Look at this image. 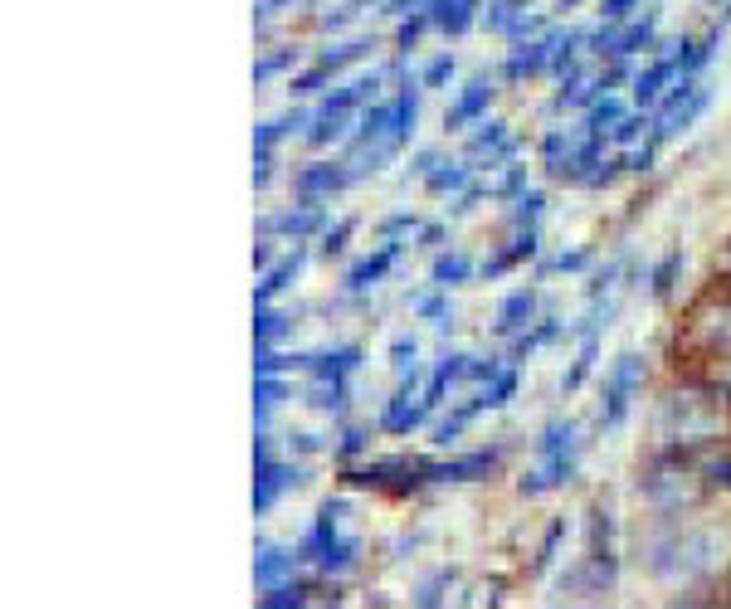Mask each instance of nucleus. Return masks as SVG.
<instances>
[{"instance_id":"39","label":"nucleus","mask_w":731,"mask_h":609,"mask_svg":"<svg viewBox=\"0 0 731 609\" xmlns=\"http://www.w3.org/2000/svg\"><path fill=\"white\" fill-rule=\"evenodd\" d=\"M630 10H634V0H600V15L610 20V25H614V20H624Z\"/></svg>"},{"instance_id":"28","label":"nucleus","mask_w":731,"mask_h":609,"mask_svg":"<svg viewBox=\"0 0 731 609\" xmlns=\"http://www.w3.org/2000/svg\"><path fill=\"white\" fill-rule=\"evenodd\" d=\"M483 152L488 156H512V152H517V142L507 136L503 122H483V132L468 142V156H483Z\"/></svg>"},{"instance_id":"22","label":"nucleus","mask_w":731,"mask_h":609,"mask_svg":"<svg viewBox=\"0 0 731 609\" xmlns=\"http://www.w3.org/2000/svg\"><path fill=\"white\" fill-rule=\"evenodd\" d=\"M302 556L298 551H278V546H264V556L254 561V585L259 590H268V585H278L284 575H292V565H298Z\"/></svg>"},{"instance_id":"37","label":"nucleus","mask_w":731,"mask_h":609,"mask_svg":"<svg viewBox=\"0 0 731 609\" xmlns=\"http://www.w3.org/2000/svg\"><path fill=\"white\" fill-rule=\"evenodd\" d=\"M678 268H683V254H668L663 264L654 268V292H658V298H668V288H673V273H678Z\"/></svg>"},{"instance_id":"27","label":"nucleus","mask_w":731,"mask_h":609,"mask_svg":"<svg viewBox=\"0 0 731 609\" xmlns=\"http://www.w3.org/2000/svg\"><path fill=\"white\" fill-rule=\"evenodd\" d=\"M468 176H474V171H468L464 162H439L434 171L424 176V186H430L434 195H448V191H454V195H464V191H468Z\"/></svg>"},{"instance_id":"46","label":"nucleus","mask_w":731,"mask_h":609,"mask_svg":"<svg viewBox=\"0 0 731 609\" xmlns=\"http://www.w3.org/2000/svg\"><path fill=\"white\" fill-rule=\"evenodd\" d=\"M571 5H580V0H561V10H571Z\"/></svg>"},{"instance_id":"16","label":"nucleus","mask_w":731,"mask_h":609,"mask_svg":"<svg viewBox=\"0 0 731 609\" xmlns=\"http://www.w3.org/2000/svg\"><path fill=\"white\" fill-rule=\"evenodd\" d=\"M327 225V215H322L317 205H308L302 201L298 210H288V215H274V219H264V235H288V239H308V235H317V229Z\"/></svg>"},{"instance_id":"5","label":"nucleus","mask_w":731,"mask_h":609,"mask_svg":"<svg viewBox=\"0 0 731 609\" xmlns=\"http://www.w3.org/2000/svg\"><path fill=\"white\" fill-rule=\"evenodd\" d=\"M639 375H644V361L639 356H620L604 375V391H600V429H620L624 415H630V401L639 391Z\"/></svg>"},{"instance_id":"34","label":"nucleus","mask_w":731,"mask_h":609,"mask_svg":"<svg viewBox=\"0 0 731 609\" xmlns=\"http://www.w3.org/2000/svg\"><path fill=\"white\" fill-rule=\"evenodd\" d=\"M458 73V64H454V55H439L430 69H424V79H420V88H444L448 79Z\"/></svg>"},{"instance_id":"8","label":"nucleus","mask_w":731,"mask_h":609,"mask_svg":"<svg viewBox=\"0 0 731 609\" xmlns=\"http://www.w3.org/2000/svg\"><path fill=\"white\" fill-rule=\"evenodd\" d=\"M683 55H687V39L668 49L663 59H654V64L634 79V103H639V108H658V103H663V93L683 79Z\"/></svg>"},{"instance_id":"36","label":"nucleus","mask_w":731,"mask_h":609,"mask_svg":"<svg viewBox=\"0 0 731 609\" xmlns=\"http://www.w3.org/2000/svg\"><path fill=\"white\" fill-rule=\"evenodd\" d=\"M292 59H298V55H292V49H284V55H268V59H259V64H254V83H268V79H274V73H284V69L292 64Z\"/></svg>"},{"instance_id":"6","label":"nucleus","mask_w":731,"mask_h":609,"mask_svg":"<svg viewBox=\"0 0 731 609\" xmlns=\"http://www.w3.org/2000/svg\"><path fill=\"white\" fill-rule=\"evenodd\" d=\"M298 482H302L298 468L274 464V458H268V439L259 434V444H254V512H259V517H264V512L274 507L288 488H298Z\"/></svg>"},{"instance_id":"7","label":"nucleus","mask_w":731,"mask_h":609,"mask_svg":"<svg viewBox=\"0 0 731 609\" xmlns=\"http://www.w3.org/2000/svg\"><path fill=\"white\" fill-rule=\"evenodd\" d=\"M351 181H361V176L347 171L341 162H312V166H302V171L292 176V195L308 201V205H317V201H332L337 191H347Z\"/></svg>"},{"instance_id":"14","label":"nucleus","mask_w":731,"mask_h":609,"mask_svg":"<svg viewBox=\"0 0 731 609\" xmlns=\"http://www.w3.org/2000/svg\"><path fill=\"white\" fill-rule=\"evenodd\" d=\"M488 103H493V79H474L464 93H458L454 108L444 112V128H448V132L468 128L474 118H483V112H488Z\"/></svg>"},{"instance_id":"43","label":"nucleus","mask_w":731,"mask_h":609,"mask_svg":"<svg viewBox=\"0 0 731 609\" xmlns=\"http://www.w3.org/2000/svg\"><path fill=\"white\" fill-rule=\"evenodd\" d=\"M361 5H375V0H347V5L337 10V15L327 20V25H341V20H351V15H361Z\"/></svg>"},{"instance_id":"4","label":"nucleus","mask_w":731,"mask_h":609,"mask_svg":"<svg viewBox=\"0 0 731 609\" xmlns=\"http://www.w3.org/2000/svg\"><path fill=\"white\" fill-rule=\"evenodd\" d=\"M707 103H712V88H707V83H697V79H678L673 88L663 93L658 112H654V146H663L668 136H678V132L693 128V122L703 118Z\"/></svg>"},{"instance_id":"30","label":"nucleus","mask_w":731,"mask_h":609,"mask_svg":"<svg viewBox=\"0 0 731 609\" xmlns=\"http://www.w3.org/2000/svg\"><path fill=\"white\" fill-rule=\"evenodd\" d=\"M430 25H434V20H430V5H424V10H410V20H405V25L395 29V49H400V55H410V49L420 45V35H424Z\"/></svg>"},{"instance_id":"35","label":"nucleus","mask_w":731,"mask_h":609,"mask_svg":"<svg viewBox=\"0 0 731 609\" xmlns=\"http://www.w3.org/2000/svg\"><path fill=\"white\" fill-rule=\"evenodd\" d=\"M522 5H531V0H498L493 15H488V25H493V29H517Z\"/></svg>"},{"instance_id":"33","label":"nucleus","mask_w":731,"mask_h":609,"mask_svg":"<svg viewBox=\"0 0 731 609\" xmlns=\"http://www.w3.org/2000/svg\"><path fill=\"white\" fill-rule=\"evenodd\" d=\"M415 308H420V318H430L439 332H444V327H454V308H448V298H420Z\"/></svg>"},{"instance_id":"2","label":"nucleus","mask_w":731,"mask_h":609,"mask_svg":"<svg viewBox=\"0 0 731 609\" xmlns=\"http://www.w3.org/2000/svg\"><path fill=\"white\" fill-rule=\"evenodd\" d=\"M537 454H541V468L522 478V492H527V498H541V492L571 482V474H576V425H571V419H566V425H561V419H556V425H547Z\"/></svg>"},{"instance_id":"11","label":"nucleus","mask_w":731,"mask_h":609,"mask_svg":"<svg viewBox=\"0 0 731 609\" xmlns=\"http://www.w3.org/2000/svg\"><path fill=\"white\" fill-rule=\"evenodd\" d=\"M566 35H571V29H547V35H541V39H531L527 49H517V55H512L507 64H503V73H507L512 83L537 79L541 69H551V64H556V49L566 45Z\"/></svg>"},{"instance_id":"15","label":"nucleus","mask_w":731,"mask_h":609,"mask_svg":"<svg viewBox=\"0 0 731 609\" xmlns=\"http://www.w3.org/2000/svg\"><path fill=\"white\" fill-rule=\"evenodd\" d=\"M531 322H537V292H531V288H517V292H507V298L498 302L493 327L503 332V337H517V332L531 327Z\"/></svg>"},{"instance_id":"19","label":"nucleus","mask_w":731,"mask_h":609,"mask_svg":"<svg viewBox=\"0 0 731 609\" xmlns=\"http://www.w3.org/2000/svg\"><path fill=\"white\" fill-rule=\"evenodd\" d=\"M430 20L444 35H468L478 20V0H430Z\"/></svg>"},{"instance_id":"3","label":"nucleus","mask_w":731,"mask_h":609,"mask_svg":"<svg viewBox=\"0 0 731 609\" xmlns=\"http://www.w3.org/2000/svg\"><path fill=\"white\" fill-rule=\"evenodd\" d=\"M395 73V69H391ZM391 73H361V79H351L347 88H337L327 103H322L317 112H312V122H308V146H327V142H337L341 128H347V118L361 108L366 98H375V88H381V79H391Z\"/></svg>"},{"instance_id":"38","label":"nucleus","mask_w":731,"mask_h":609,"mask_svg":"<svg viewBox=\"0 0 731 609\" xmlns=\"http://www.w3.org/2000/svg\"><path fill=\"white\" fill-rule=\"evenodd\" d=\"M351 229H357V219H341L337 229H327V239H322V254H341V249H347V239H351Z\"/></svg>"},{"instance_id":"17","label":"nucleus","mask_w":731,"mask_h":609,"mask_svg":"<svg viewBox=\"0 0 731 609\" xmlns=\"http://www.w3.org/2000/svg\"><path fill=\"white\" fill-rule=\"evenodd\" d=\"M561 332H566V322H556V318H537L531 327H522L517 337H512V351H507V356H512V366H522L527 356H537L541 346H551V342L561 337Z\"/></svg>"},{"instance_id":"23","label":"nucleus","mask_w":731,"mask_h":609,"mask_svg":"<svg viewBox=\"0 0 731 609\" xmlns=\"http://www.w3.org/2000/svg\"><path fill=\"white\" fill-rule=\"evenodd\" d=\"M478 273V264L468 254H439L434 259V268H430V278H434V288H458V283H468Z\"/></svg>"},{"instance_id":"47","label":"nucleus","mask_w":731,"mask_h":609,"mask_svg":"<svg viewBox=\"0 0 731 609\" xmlns=\"http://www.w3.org/2000/svg\"><path fill=\"white\" fill-rule=\"evenodd\" d=\"M727 25H731V10H727Z\"/></svg>"},{"instance_id":"41","label":"nucleus","mask_w":731,"mask_h":609,"mask_svg":"<svg viewBox=\"0 0 731 609\" xmlns=\"http://www.w3.org/2000/svg\"><path fill=\"white\" fill-rule=\"evenodd\" d=\"M405 229H415V219L410 215H395V219H385V225H381V235L395 239V235H405Z\"/></svg>"},{"instance_id":"1","label":"nucleus","mask_w":731,"mask_h":609,"mask_svg":"<svg viewBox=\"0 0 731 609\" xmlns=\"http://www.w3.org/2000/svg\"><path fill=\"white\" fill-rule=\"evenodd\" d=\"M357 551H361V546L341 532V502H327V507L317 512V522H312V532L298 541L302 561H312L317 571H327V575L351 571V565H357Z\"/></svg>"},{"instance_id":"29","label":"nucleus","mask_w":731,"mask_h":609,"mask_svg":"<svg viewBox=\"0 0 731 609\" xmlns=\"http://www.w3.org/2000/svg\"><path fill=\"white\" fill-rule=\"evenodd\" d=\"M308 585H298V581H278V585H268L264 595H259V605L264 609H284V605H308Z\"/></svg>"},{"instance_id":"12","label":"nucleus","mask_w":731,"mask_h":609,"mask_svg":"<svg viewBox=\"0 0 731 609\" xmlns=\"http://www.w3.org/2000/svg\"><path fill=\"white\" fill-rule=\"evenodd\" d=\"M649 45H654V15L630 20V25H620V29H600V35L590 39L595 55H610V59H630Z\"/></svg>"},{"instance_id":"10","label":"nucleus","mask_w":731,"mask_h":609,"mask_svg":"<svg viewBox=\"0 0 731 609\" xmlns=\"http://www.w3.org/2000/svg\"><path fill=\"white\" fill-rule=\"evenodd\" d=\"M366 55H371V39H351V45H341V49H327V55H322L308 73H298V79L288 83V88H292V98H308V93H317L327 79H337L341 69H347V64H357V59H366Z\"/></svg>"},{"instance_id":"26","label":"nucleus","mask_w":731,"mask_h":609,"mask_svg":"<svg viewBox=\"0 0 731 609\" xmlns=\"http://www.w3.org/2000/svg\"><path fill=\"white\" fill-rule=\"evenodd\" d=\"M595 356H600V332H590V337H580V351H576V366L566 371V381H561V391L566 395H576L585 381H590V371H595Z\"/></svg>"},{"instance_id":"21","label":"nucleus","mask_w":731,"mask_h":609,"mask_svg":"<svg viewBox=\"0 0 731 609\" xmlns=\"http://www.w3.org/2000/svg\"><path fill=\"white\" fill-rule=\"evenodd\" d=\"M531 254H537V229H522V235H517V244L503 249V254H493V259H483V264H478V273H483V278H498V273H507V268L527 264Z\"/></svg>"},{"instance_id":"40","label":"nucleus","mask_w":731,"mask_h":609,"mask_svg":"<svg viewBox=\"0 0 731 609\" xmlns=\"http://www.w3.org/2000/svg\"><path fill=\"white\" fill-rule=\"evenodd\" d=\"M585 259H590V254H561V259H551L547 268H556V273H576V268H585Z\"/></svg>"},{"instance_id":"13","label":"nucleus","mask_w":731,"mask_h":609,"mask_svg":"<svg viewBox=\"0 0 731 609\" xmlns=\"http://www.w3.org/2000/svg\"><path fill=\"white\" fill-rule=\"evenodd\" d=\"M395 259H400V244L395 239H385L375 254H366L361 264H351L347 268V292H366V288H375V283L385 278V273L395 268Z\"/></svg>"},{"instance_id":"31","label":"nucleus","mask_w":731,"mask_h":609,"mask_svg":"<svg viewBox=\"0 0 731 609\" xmlns=\"http://www.w3.org/2000/svg\"><path fill=\"white\" fill-rule=\"evenodd\" d=\"M312 409H327V415H341L347 409V381H317V391H312Z\"/></svg>"},{"instance_id":"25","label":"nucleus","mask_w":731,"mask_h":609,"mask_svg":"<svg viewBox=\"0 0 731 609\" xmlns=\"http://www.w3.org/2000/svg\"><path fill=\"white\" fill-rule=\"evenodd\" d=\"M292 332V318L288 312H278V308H254V346H274V342H284Z\"/></svg>"},{"instance_id":"20","label":"nucleus","mask_w":731,"mask_h":609,"mask_svg":"<svg viewBox=\"0 0 731 609\" xmlns=\"http://www.w3.org/2000/svg\"><path fill=\"white\" fill-rule=\"evenodd\" d=\"M361 366V346H337V351H322L312 361V381H347Z\"/></svg>"},{"instance_id":"45","label":"nucleus","mask_w":731,"mask_h":609,"mask_svg":"<svg viewBox=\"0 0 731 609\" xmlns=\"http://www.w3.org/2000/svg\"><path fill=\"white\" fill-rule=\"evenodd\" d=\"M707 474H712V482H717V488H731V464H727V458H722V464H712V468H707Z\"/></svg>"},{"instance_id":"44","label":"nucleus","mask_w":731,"mask_h":609,"mask_svg":"<svg viewBox=\"0 0 731 609\" xmlns=\"http://www.w3.org/2000/svg\"><path fill=\"white\" fill-rule=\"evenodd\" d=\"M278 5H284V0H259V5H254V25H268V15H274Z\"/></svg>"},{"instance_id":"42","label":"nucleus","mask_w":731,"mask_h":609,"mask_svg":"<svg viewBox=\"0 0 731 609\" xmlns=\"http://www.w3.org/2000/svg\"><path fill=\"white\" fill-rule=\"evenodd\" d=\"M366 449V429H347V434H341V454H361Z\"/></svg>"},{"instance_id":"18","label":"nucleus","mask_w":731,"mask_h":609,"mask_svg":"<svg viewBox=\"0 0 731 609\" xmlns=\"http://www.w3.org/2000/svg\"><path fill=\"white\" fill-rule=\"evenodd\" d=\"M302 264H308V254H302V249H292L288 259H278V264L264 273V283L254 288V308H264V302H274L278 292H288V288H292V278L302 273Z\"/></svg>"},{"instance_id":"32","label":"nucleus","mask_w":731,"mask_h":609,"mask_svg":"<svg viewBox=\"0 0 731 609\" xmlns=\"http://www.w3.org/2000/svg\"><path fill=\"white\" fill-rule=\"evenodd\" d=\"M541 210H547V195H541V191H522V195H517V210H512V219H517V229H537Z\"/></svg>"},{"instance_id":"24","label":"nucleus","mask_w":731,"mask_h":609,"mask_svg":"<svg viewBox=\"0 0 731 609\" xmlns=\"http://www.w3.org/2000/svg\"><path fill=\"white\" fill-rule=\"evenodd\" d=\"M284 401H288V385L278 381V375H259V381H254V425L264 429L268 415H274Z\"/></svg>"},{"instance_id":"9","label":"nucleus","mask_w":731,"mask_h":609,"mask_svg":"<svg viewBox=\"0 0 731 609\" xmlns=\"http://www.w3.org/2000/svg\"><path fill=\"white\" fill-rule=\"evenodd\" d=\"M308 122H312V112H308V108H292V112H284V118H274V122H259V128H254V186H268L274 146L284 142L288 132L308 128Z\"/></svg>"}]
</instances>
